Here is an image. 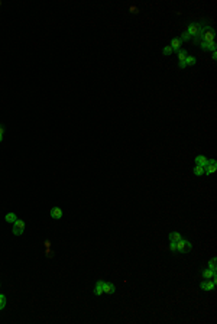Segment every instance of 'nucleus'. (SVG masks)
I'll return each mask as SVG.
<instances>
[{
  "mask_svg": "<svg viewBox=\"0 0 217 324\" xmlns=\"http://www.w3.org/2000/svg\"><path fill=\"white\" fill-rule=\"evenodd\" d=\"M191 250V243L188 240H185V239H180V240L177 242V252H180V253H188Z\"/></svg>",
  "mask_w": 217,
  "mask_h": 324,
  "instance_id": "f257e3e1",
  "label": "nucleus"
},
{
  "mask_svg": "<svg viewBox=\"0 0 217 324\" xmlns=\"http://www.w3.org/2000/svg\"><path fill=\"white\" fill-rule=\"evenodd\" d=\"M214 35H216L214 29H213V28H210L209 25H206V26H204V32H203V35H201V41H204V42L214 41Z\"/></svg>",
  "mask_w": 217,
  "mask_h": 324,
  "instance_id": "f03ea898",
  "label": "nucleus"
},
{
  "mask_svg": "<svg viewBox=\"0 0 217 324\" xmlns=\"http://www.w3.org/2000/svg\"><path fill=\"white\" fill-rule=\"evenodd\" d=\"M25 232V221L23 220H16L13 223V234L15 236H20Z\"/></svg>",
  "mask_w": 217,
  "mask_h": 324,
  "instance_id": "7ed1b4c3",
  "label": "nucleus"
},
{
  "mask_svg": "<svg viewBox=\"0 0 217 324\" xmlns=\"http://www.w3.org/2000/svg\"><path fill=\"white\" fill-rule=\"evenodd\" d=\"M216 171H217V162L214 161V159H210L209 164L204 166V174L210 175V174H214Z\"/></svg>",
  "mask_w": 217,
  "mask_h": 324,
  "instance_id": "20e7f679",
  "label": "nucleus"
},
{
  "mask_svg": "<svg viewBox=\"0 0 217 324\" xmlns=\"http://www.w3.org/2000/svg\"><path fill=\"white\" fill-rule=\"evenodd\" d=\"M200 46H201V49H204V51H216V48H217V45H216V42L214 41H211V42H204V41H201L200 42Z\"/></svg>",
  "mask_w": 217,
  "mask_h": 324,
  "instance_id": "39448f33",
  "label": "nucleus"
},
{
  "mask_svg": "<svg viewBox=\"0 0 217 324\" xmlns=\"http://www.w3.org/2000/svg\"><path fill=\"white\" fill-rule=\"evenodd\" d=\"M103 292H104V294H108V295L114 294V292H116V287H114V284L104 282L103 284Z\"/></svg>",
  "mask_w": 217,
  "mask_h": 324,
  "instance_id": "423d86ee",
  "label": "nucleus"
},
{
  "mask_svg": "<svg viewBox=\"0 0 217 324\" xmlns=\"http://www.w3.org/2000/svg\"><path fill=\"white\" fill-rule=\"evenodd\" d=\"M200 288L203 291H213V290H214V284H213V281H210V279H204V281L200 284Z\"/></svg>",
  "mask_w": 217,
  "mask_h": 324,
  "instance_id": "0eeeda50",
  "label": "nucleus"
},
{
  "mask_svg": "<svg viewBox=\"0 0 217 324\" xmlns=\"http://www.w3.org/2000/svg\"><path fill=\"white\" fill-rule=\"evenodd\" d=\"M171 49L172 51H180L181 49V46H183V42H181V39L180 38H174L172 41H171Z\"/></svg>",
  "mask_w": 217,
  "mask_h": 324,
  "instance_id": "6e6552de",
  "label": "nucleus"
},
{
  "mask_svg": "<svg viewBox=\"0 0 217 324\" xmlns=\"http://www.w3.org/2000/svg\"><path fill=\"white\" fill-rule=\"evenodd\" d=\"M51 217L55 218V220H59L62 217V210L59 207H52L51 208Z\"/></svg>",
  "mask_w": 217,
  "mask_h": 324,
  "instance_id": "1a4fd4ad",
  "label": "nucleus"
},
{
  "mask_svg": "<svg viewBox=\"0 0 217 324\" xmlns=\"http://www.w3.org/2000/svg\"><path fill=\"white\" fill-rule=\"evenodd\" d=\"M207 164H209V159L206 158V156H203V155H198V156H195V165L206 166Z\"/></svg>",
  "mask_w": 217,
  "mask_h": 324,
  "instance_id": "9d476101",
  "label": "nucleus"
},
{
  "mask_svg": "<svg viewBox=\"0 0 217 324\" xmlns=\"http://www.w3.org/2000/svg\"><path fill=\"white\" fill-rule=\"evenodd\" d=\"M201 275H203V278H204V279H211V278H214V276H216V272L207 268V269H204V271H203V274H201Z\"/></svg>",
  "mask_w": 217,
  "mask_h": 324,
  "instance_id": "9b49d317",
  "label": "nucleus"
},
{
  "mask_svg": "<svg viewBox=\"0 0 217 324\" xmlns=\"http://www.w3.org/2000/svg\"><path fill=\"white\" fill-rule=\"evenodd\" d=\"M103 284H104V281H97V284H96V288H94V294H96L97 297L103 294Z\"/></svg>",
  "mask_w": 217,
  "mask_h": 324,
  "instance_id": "f8f14e48",
  "label": "nucleus"
},
{
  "mask_svg": "<svg viewBox=\"0 0 217 324\" xmlns=\"http://www.w3.org/2000/svg\"><path fill=\"white\" fill-rule=\"evenodd\" d=\"M4 220H6L7 223H15V221L17 220V217H16V214H15V213H9V214H6Z\"/></svg>",
  "mask_w": 217,
  "mask_h": 324,
  "instance_id": "ddd939ff",
  "label": "nucleus"
},
{
  "mask_svg": "<svg viewBox=\"0 0 217 324\" xmlns=\"http://www.w3.org/2000/svg\"><path fill=\"white\" fill-rule=\"evenodd\" d=\"M180 239H181V234H180L178 232H171L169 233V240L171 242H178Z\"/></svg>",
  "mask_w": 217,
  "mask_h": 324,
  "instance_id": "4468645a",
  "label": "nucleus"
},
{
  "mask_svg": "<svg viewBox=\"0 0 217 324\" xmlns=\"http://www.w3.org/2000/svg\"><path fill=\"white\" fill-rule=\"evenodd\" d=\"M194 174L197 175V177H200V175H204V166L195 165V166H194Z\"/></svg>",
  "mask_w": 217,
  "mask_h": 324,
  "instance_id": "2eb2a0df",
  "label": "nucleus"
},
{
  "mask_svg": "<svg viewBox=\"0 0 217 324\" xmlns=\"http://www.w3.org/2000/svg\"><path fill=\"white\" fill-rule=\"evenodd\" d=\"M188 57V54H187V51L185 49H180L178 51V59L180 61H185V58Z\"/></svg>",
  "mask_w": 217,
  "mask_h": 324,
  "instance_id": "dca6fc26",
  "label": "nucleus"
},
{
  "mask_svg": "<svg viewBox=\"0 0 217 324\" xmlns=\"http://www.w3.org/2000/svg\"><path fill=\"white\" fill-rule=\"evenodd\" d=\"M195 61H197V59L194 58V57H190V55H188V57L185 58V64H187V67H188V65H194V64H195Z\"/></svg>",
  "mask_w": 217,
  "mask_h": 324,
  "instance_id": "f3484780",
  "label": "nucleus"
},
{
  "mask_svg": "<svg viewBox=\"0 0 217 324\" xmlns=\"http://www.w3.org/2000/svg\"><path fill=\"white\" fill-rule=\"evenodd\" d=\"M4 307H6V297L3 294H0V310H3Z\"/></svg>",
  "mask_w": 217,
  "mask_h": 324,
  "instance_id": "a211bd4d",
  "label": "nucleus"
},
{
  "mask_svg": "<svg viewBox=\"0 0 217 324\" xmlns=\"http://www.w3.org/2000/svg\"><path fill=\"white\" fill-rule=\"evenodd\" d=\"M209 269H211V271H214V272H216V258H213L209 262Z\"/></svg>",
  "mask_w": 217,
  "mask_h": 324,
  "instance_id": "6ab92c4d",
  "label": "nucleus"
},
{
  "mask_svg": "<svg viewBox=\"0 0 217 324\" xmlns=\"http://www.w3.org/2000/svg\"><path fill=\"white\" fill-rule=\"evenodd\" d=\"M180 39H181V42H184V41H190V39H191V36H190V35H188V32L185 31V32H184L183 35H181V38H180Z\"/></svg>",
  "mask_w": 217,
  "mask_h": 324,
  "instance_id": "aec40b11",
  "label": "nucleus"
},
{
  "mask_svg": "<svg viewBox=\"0 0 217 324\" xmlns=\"http://www.w3.org/2000/svg\"><path fill=\"white\" fill-rule=\"evenodd\" d=\"M162 52H164V55H171V54H172V49H171V46L168 45V46H165V48H164V51H162Z\"/></svg>",
  "mask_w": 217,
  "mask_h": 324,
  "instance_id": "412c9836",
  "label": "nucleus"
},
{
  "mask_svg": "<svg viewBox=\"0 0 217 324\" xmlns=\"http://www.w3.org/2000/svg\"><path fill=\"white\" fill-rule=\"evenodd\" d=\"M169 249L172 250V252H177V242H171V245H169Z\"/></svg>",
  "mask_w": 217,
  "mask_h": 324,
  "instance_id": "4be33fe9",
  "label": "nucleus"
},
{
  "mask_svg": "<svg viewBox=\"0 0 217 324\" xmlns=\"http://www.w3.org/2000/svg\"><path fill=\"white\" fill-rule=\"evenodd\" d=\"M178 65H180V68H185V67H187V64H185V61H180V64H178Z\"/></svg>",
  "mask_w": 217,
  "mask_h": 324,
  "instance_id": "5701e85b",
  "label": "nucleus"
},
{
  "mask_svg": "<svg viewBox=\"0 0 217 324\" xmlns=\"http://www.w3.org/2000/svg\"><path fill=\"white\" fill-rule=\"evenodd\" d=\"M130 10H132V13H138V7H135V6H132Z\"/></svg>",
  "mask_w": 217,
  "mask_h": 324,
  "instance_id": "b1692460",
  "label": "nucleus"
},
{
  "mask_svg": "<svg viewBox=\"0 0 217 324\" xmlns=\"http://www.w3.org/2000/svg\"><path fill=\"white\" fill-rule=\"evenodd\" d=\"M3 133H4V126L0 125V135H3Z\"/></svg>",
  "mask_w": 217,
  "mask_h": 324,
  "instance_id": "393cba45",
  "label": "nucleus"
},
{
  "mask_svg": "<svg viewBox=\"0 0 217 324\" xmlns=\"http://www.w3.org/2000/svg\"><path fill=\"white\" fill-rule=\"evenodd\" d=\"M211 58H213V59H217V54H216V51L213 52V55H211Z\"/></svg>",
  "mask_w": 217,
  "mask_h": 324,
  "instance_id": "a878e982",
  "label": "nucleus"
},
{
  "mask_svg": "<svg viewBox=\"0 0 217 324\" xmlns=\"http://www.w3.org/2000/svg\"><path fill=\"white\" fill-rule=\"evenodd\" d=\"M3 141V135H0V142Z\"/></svg>",
  "mask_w": 217,
  "mask_h": 324,
  "instance_id": "bb28decb",
  "label": "nucleus"
}]
</instances>
